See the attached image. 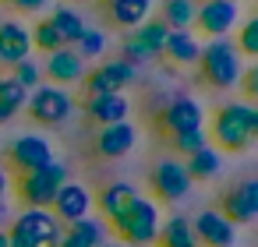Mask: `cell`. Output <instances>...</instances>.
I'll return each mask as SVG.
<instances>
[{"label":"cell","mask_w":258,"mask_h":247,"mask_svg":"<svg viewBox=\"0 0 258 247\" xmlns=\"http://www.w3.org/2000/svg\"><path fill=\"white\" fill-rule=\"evenodd\" d=\"M209 134V145H216L219 152H247L258 138V110L254 103L247 99H233V103H223L216 113H212V127L205 131Z\"/></svg>","instance_id":"6da1fadb"},{"label":"cell","mask_w":258,"mask_h":247,"mask_svg":"<svg viewBox=\"0 0 258 247\" xmlns=\"http://www.w3.org/2000/svg\"><path fill=\"white\" fill-rule=\"evenodd\" d=\"M244 57L237 53L233 39H205L202 43V53H198V71H202V81H209L212 89L219 92H233L240 85V74H244Z\"/></svg>","instance_id":"7a4b0ae2"},{"label":"cell","mask_w":258,"mask_h":247,"mask_svg":"<svg viewBox=\"0 0 258 247\" xmlns=\"http://www.w3.org/2000/svg\"><path fill=\"white\" fill-rule=\"evenodd\" d=\"M64 222L50 208H22L8 222V247H57Z\"/></svg>","instance_id":"3957f363"},{"label":"cell","mask_w":258,"mask_h":247,"mask_svg":"<svg viewBox=\"0 0 258 247\" xmlns=\"http://www.w3.org/2000/svg\"><path fill=\"white\" fill-rule=\"evenodd\" d=\"M159 222H163L159 201L138 194V198L131 201V208H127L124 215H117L110 226L117 229V240H120V243H127V247H152L156 236H159Z\"/></svg>","instance_id":"277c9868"},{"label":"cell","mask_w":258,"mask_h":247,"mask_svg":"<svg viewBox=\"0 0 258 247\" xmlns=\"http://www.w3.org/2000/svg\"><path fill=\"white\" fill-rule=\"evenodd\" d=\"M68 180H71V166H68L64 159H53V162H46L43 170L18 177V198H22L25 208H50L53 198H57V191H60Z\"/></svg>","instance_id":"5b68a950"},{"label":"cell","mask_w":258,"mask_h":247,"mask_svg":"<svg viewBox=\"0 0 258 247\" xmlns=\"http://www.w3.org/2000/svg\"><path fill=\"white\" fill-rule=\"evenodd\" d=\"M75 110H78L75 96H71L68 89H60V85H50V81L36 85V89L29 92V99H25V113H29L39 127H60V124L71 120Z\"/></svg>","instance_id":"8992f818"},{"label":"cell","mask_w":258,"mask_h":247,"mask_svg":"<svg viewBox=\"0 0 258 247\" xmlns=\"http://www.w3.org/2000/svg\"><path fill=\"white\" fill-rule=\"evenodd\" d=\"M149 187H152L156 201L177 205V201L191 198V187H195V180L187 177V166H184V159H177V155H166V159H159V162L149 170Z\"/></svg>","instance_id":"52a82bcc"},{"label":"cell","mask_w":258,"mask_h":247,"mask_svg":"<svg viewBox=\"0 0 258 247\" xmlns=\"http://www.w3.org/2000/svg\"><path fill=\"white\" fill-rule=\"evenodd\" d=\"M195 25L209 39H230L240 25V4H226V0H202L195 11Z\"/></svg>","instance_id":"ba28073f"},{"label":"cell","mask_w":258,"mask_h":247,"mask_svg":"<svg viewBox=\"0 0 258 247\" xmlns=\"http://www.w3.org/2000/svg\"><path fill=\"white\" fill-rule=\"evenodd\" d=\"M159 124L163 131L173 134H187V131H202L205 127V110L195 96H173L163 110H159Z\"/></svg>","instance_id":"9c48e42d"},{"label":"cell","mask_w":258,"mask_h":247,"mask_svg":"<svg viewBox=\"0 0 258 247\" xmlns=\"http://www.w3.org/2000/svg\"><path fill=\"white\" fill-rule=\"evenodd\" d=\"M8 162L15 166V173H36L43 170L46 162H53V145L43 138V134H18L11 145H8Z\"/></svg>","instance_id":"30bf717a"},{"label":"cell","mask_w":258,"mask_h":247,"mask_svg":"<svg viewBox=\"0 0 258 247\" xmlns=\"http://www.w3.org/2000/svg\"><path fill=\"white\" fill-rule=\"evenodd\" d=\"M135 81H138V71L131 64H124L120 57H113V60H103L92 71H85L82 85L89 89V96H99V92H124Z\"/></svg>","instance_id":"8fae6325"},{"label":"cell","mask_w":258,"mask_h":247,"mask_svg":"<svg viewBox=\"0 0 258 247\" xmlns=\"http://www.w3.org/2000/svg\"><path fill=\"white\" fill-rule=\"evenodd\" d=\"M135 145H138V127H135L131 120L106 124V127H99V131L92 134V148H96V155H99V159H110V162L131 155Z\"/></svg>","instance_id":"7c38bea8"},{"label":"cell","mask_w":258,"mask_h":247,"mask_svg":"<svg viewBox=\"0 0 258 247\" xmlns=\"http://www.w3.org/2000/svg\"><path fill=\"white\" fill-rule=\"evenodd\" d=\"M219 212L233 222V226H247L258 215V184L251 177H244L240 184H233L230 191H223L219 198Z\"/></svg>","instance_id":"4fadbf2b"},{"label":"cell","mask_w":258,"mask_h":247,"mask_svg":"<svg viewBox=\"0 0 258 247\" xmlns=\"http://www.w3.org/2000/svg\"><path fill=\"white\" fill-rule=\"evenodd\" d=\"M85 71H89V64L75 53V46H60V50L46 53V60H43V78L60 89L85 81Z\"/></svg>","instance_id":"5bb4252c"},{"label":"cell","mask_w":258,"mask_h":247,"mask_svg":"<svg viewBox=\"0 0 258 247\" xmlns=\"http://www.w3.org/2000/svg\"><path fill=\"white\" fill-rule=\"evenodd\" d=\"M191 226H195L198 247H233L237 243V226L219 208H202L191 219Z\"/></svg>","instance_id":"9a60e30c"},{"label":"cell","mask_w":258,"mask_h":247,"mask_svg":"<svg viewBox=\"0 0 258 247\" xmlns=\"http://www.w3.org/2000/svg\"><path fill=\"white\" fill-rule=\"evenodd\" d=\"M32 57V39H29V25L18 18H4L0 22V67H15L22 60Z\"/></svg>","instance_id":"2e32d148"},{"label":"cell","mask_w":258,"mask_h":247,"mask_svg":"<svg viewBox=\"0 0 258 247\" xmlns=\"http://www.w3.org/2000/svg\"><path fill=\"white\" fill-rule=\"evenodd\" d=\"M50 212H53L64 226H68V222H78V219L92 215V191H89L85 184H78V180H68V184L57 191Z\"/></svg>","instance_id":"e0dca14e"},{"label":"cell","mask_w":258,"mask_h":247,"mask_svg":"<svg viewBox=\"0 0 258 247\" xmlns=\"http://www.w3.org/2000/svg\"><path fill=\"white\" fill-rule=\"evenodd\" d=\"M85 117L96 124V127H106V124H120L131 117V103L124 92H99V96H89L85 99Z\"/></svg>","instance_id":"ac0fdd59"},{"label":"cell","mask_w":258,"mask_h":247,"mask_svg":"<svg viewBox=\"0 0 258 247\" xmlns=\"http://www.w3.org/2000/svg\"><path fill=\"white\" fill-rule=\"evenodd\" d=\"M138 198V187L135 184H127V180H110L99 194H92V201H96V208H99V219L103 222H113L117 215H124L127 208H131V201Z\"/></svg>","instance_id":"d6986e66"},{"label":"cell","mask_w":258,"mask_h":247,"mask_svg":"<svg viewBox=\"0 0 258 247\" xmlns=\"http://www.w3.org/2000/svg\"><path fill=\"white\" fill-rule=\"evenodd\" d=\"M198 53H202V39L191 29H170L166 46H163V57L173 67H195L198 64Z\"/></svg>","instance_id":"ffe728a7"},{"label":"cell","mask_w":258,"mask_h":247,"mask_svg":"<svg viewBox=\"0 0 258 247\" xmlns=\"http://www.w3.org/2000/svg\"><path fill=\"white\" fill-rule=\"evenodd\" d=\"M106 11L113 18V25L120 29H138L142 22L152 18V0H106Z\"/></svg>","instance_id":"44dd1931"},{"label":"cell","mask_w":258,"mask_h":247,"mask_svg":"<svg viewBox=\"0 0 258 247\" xmlns=\"http://www.w3.org/2000/svg\"><path fill=\"white\" fill-rule=\"evenodd\" d=\"M159 247H198V236H195V226L187 215H170L159 222V236H156Z\"/></svg>","instance_id":"7402d4cb"},{"label":"cell","mask_w":258,"mask_h":247,"mask_svg":"<svg viewBox=\"0 0 258 247\" xmlns=\"http://www.w3.org/2000/svg\"><path fill=\"white\" fill-rule=\"evenodd\" d=\"M50 25L57 29V36H60L64 46H75V43L82 39V32L89 29V22H85L75 8H64V4H57V8L50 11Z\"/></svg>","instance_id":"603a6c76"},{"label":"cell","mask_w":258,"mask_h":247,"mask_svg":"<svg viewBox=\"0 0 258 247\" xmlns=\"http://www.w3.org/2000/svg\"><path fill=\"white\" fill-rule=\"evenodd\" d=\"M184 166H187V177H191V180H216V177L223 173V152H219L216 145H205V148H198L195 155H187Z\"/></svg>","instance_id":"cb8c5ba5"},{"label":"cell","mask_w":258,"mask_h":247,"mask_svg":"<svg viewBox=\"0 0 258 247\" xmlns=\"http://www.w3.org/2000/svg\"><path fill=\"white\" fill-rule=\"evenodd\" d=\"M64 233L75 236V240L85 243V247H103V243L110 240V222H103L99 215H85V219H78V222H68Z\"/></svg>","instance_id":"d4e9b609"},{"label":"cell","mask_w":258,"mask_h":247,"mask_svg":"<svg viewBox=\"0 0 258 247\" xmlns=\"http://www.w3.org/2000/svg\"><path fill=\"white\" fill-rule=\"evenodd\" d=\"M25 99L29 92L8 74V78H0V124H11L22 110H25Z\"/></svg>","instance_id":"484cf974"},{"label":"cell","mask_w":258,"mask_h":247,"mask_svg":"<svg viewBox=\"0 0 258 247\" xmlns=\"http://www.w3.org/2000/svg\"><path fill=\"white\" fill-rule=\"evenodd\" d=\"M195 11H198V0H163L159 22L166 29H195Z\"/></svg>","instance_id":"4316f807"},{"label":"cell","mask_w":258,"mask_h":247,"mask_svg":"<svg viewBox=\"0 0 258 247\" xmlns=\"http://www.w3.org/2000/svg\"><path fill=\"white\" fill-rule=\"evenodd\" d=\"M135 32V39L149 50V57L156 60V57H163V46H166V36H170V29L159 22V18H149V22H142L138 29H131Z\"/></svg>","instance_id":"83f0119b"},{"label":"cell","mask_w":258,"mask_h":247,"mask_svg":"<svg viewBox=\"0 0 258 247\" xmlns=\"http://www.w3.org/2000/svg\"><path fill=\"white\" fill-rule=\"evenodd\" d=\"M29 39H32V53H53L64 46L50 18H36V25H29Z\"/></svg>","instance_id":"f1b7e54d"},{"label":"cell","mask_w":258,"mask_h":247,"mask_svg":"<svg viewBox=\"0 0 258 247\" xmlns=\"http://www.w3.org/2000/svg\"><path fill=\"white\" fill-rule=\"evenodd\" d=\"M75 53H78L85 64H89V60H99V57L106 53V32H99V29L89 25V29L82 32V39L75 43Z\"/></svg>","instance_id":"f546056e"},{"label":"cell","mask_w":258,"mask_h":247,"mask_svg":"<svg viewBox=\"0 0 258 247\" xmlns=\"http://www.w3.org/2000/svg\"><path fill=\"white\" fill-rule=\"evenodd\" d=\"M120 60H124V64H131L135 71H142V67H149V64H152L149 50L135 39V32H124V39H120Z\"/></svg>","instance_id":"4dcf8cb0"},{"label":"cell","mask_w":258,"mask_h":247,"mask_svg":"<svg viewBox=\"0 0 258 247\" xmlns=\"http://www.w3.org/2000/svg\"><path fill=\"white\" fill-rule=\"evenodd\" d=\"M11 78H15L25 92H32L36 85H43V81H46V78H43V64H39L36 57H29V60L15 64V67H11Z\"/></svg>","instance_id":"1f68e13d"},{"label":"cell","mask_w":258,"mask_h":247,"mask_svg":"<svg viewBox=\"0 0 258 247\" xmlns=\"http://www.w3.org/2000/svg\"><path fill=\"white\" fill-rule=\"evenodd\" d=\"M233 46H237L240 57H254V53H258V22H254V18H247V22L237 25V32H233Z\"/></svg>","instance_id":"d6a6232c"},{"label":"cell","mask_w":258,"mask_h":247,"mask_svg":"<svg viewBox=\"0 0 258 247\" xmlns=\"http://www.w3.org/2000/svg\"><path fill=\"white\" fill-rule=\"evenodd\" d=\"M170 141H173V152H177V159H187V155H195L198 148H205V145H209V134H205V127H202V131L173 134Z\"/></svg>","instance_id":"836d02e7"},{"label":"cell","mask_w":258,"mask_h":247,"mask_svg":"<svg viewBox=\"0 0 258 247\" xmlns=\"http://www.w3.org/2000/svg\"><path fill=\"white\" fill-rule=\"evenodd\" d=\"M240 92H244V99L247 103H254V92H258V71H254V64H247L244 67V74H240V85H237Z\"/></svg>","instance_id":"e575fe53"},{"label":"cell","mask_w":258,"mask_h":247,"mask_svg":"<svg viewBox=\"0 0 258 247\" xmlns=\"http://www.w3.org/2000/svg\"><path fill=\"white\" fill-rule=\"evenodd\" d=\"M8 4H11L18 15H43L53 0H8Z\"/></svg>","instance_id":"d590c367"},{"label":"cell","mask_w":258,"mask_h":247,"mask_svg":"<svg viewBox=\"0 0 258 247\" xmlns=\"http://www.w3.org/2000/svg\"><path fill=\"white\" fill-rule=\"evenodd\" d=\"M11 215H15V212H11V201H8V198H0V229H8Z\"/></svg>","instance_id":"8d00e7d4"},{"label":"cell","mask_w":258,"mask_h":247,"mask_svg":"<svg viewBox=\"0 0 258 247\" xmlns=\"http://www.w3.org/2000/svg\"><path fill=\"white\" fill-rule=\"evenodd\" d=\"M0 198H11V177L4 166H0Z\"/></svg>","instance_id":"74e56055"},{"label":"cell","mask_w":258,"mask_h":247,"mask_svg":"<svg viewBox=\"0 0 258 247\" xmlns=\"http://www.w3.org/2000/svg\"><path fill=\"white\" fill-rule=\"evenodd\" d=\"M57 247H85V243H78V240H75V236H68V233H64V236H60V243H57Z\"/></svg>","instance_id":"f35d334b"},{"label":"cell","mask_w":258,"mask_h":247,"mask_svg":"<svg viewBox=\"0 0 258 247\" xmlns=\"http://www.w3.org/2000/svg\"><path fill=\"white\" fill-rule=\"evenodd\" d=\"M103 247H127V243H120V240H106Z\"/></svg>","instance_id":"ab89813d"},{"label":"cell","mask_w":258,"mask_h":247,"mask_svg":"<svg viewBox=\"0 0 258 247\" xmlns=\"http://www.w3.org/2000/svg\"><path fill=\"white\" fill-rule=\"evenodd\" d=\"M0 247H8V229H0Z\"/></svg>","instance_id":"60d3db41"},{"label":"cell","mask_w":258,"mask_h":247,"mask_svg":"<svg viewBox=\"0 0 258 247\" xmlns=\"http://www.w3.org/2000/svg\"><path fill=\"white\" fill-rule=\"evenodd\" d=\"M226 4H240V0H226Z\"/></svg>","instance_id":"b9f144b4"},{"label":"cell","mask_w":258,"mask_h":247,"mask_svg":"<svg viewBox=\"0 0 258 247\" xmlns=\"http://www.w3.org/2000/svg\"><path fill=\"white\" fill-rule=\"evenodd\" d=\"M103 4H106V0H103Z\"/></svg>","instance_id":"7bdbcfd3"}]
</instances>
